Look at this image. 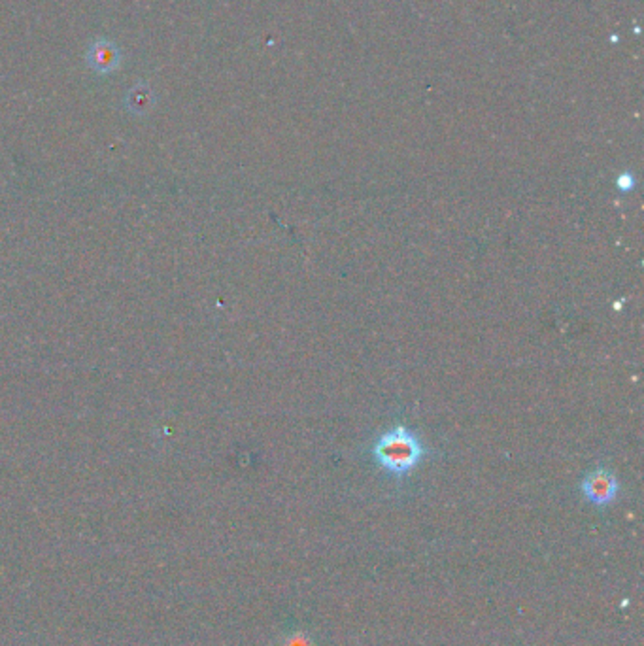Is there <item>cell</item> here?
Segmentation results:
<instances>
[{
    "label": "cell",
    "mask_w": 644,
    "mask_h": 646,
    "mask_svg": "<svg viewBox=\"0 0 644 646\" xmlns=\"http://www.w3.org/2000/svg\"><path fill=\"white\" fill-rule=\"evenodd\" d=\"M85 61L91 71L101 76H106L116 73L122 66V52L118 45L110 42L108 38H97L95 42L89 44Z\"/></svg>",
    "instance_id": "cell-3"
},
{
    "label": "cell",
    "mask_w": 644,
    "mask_h": 646,
    "mask_svg": "<svg viewBox=\"0 0 644 646\" xmlns=\"http://www.w3.org/2000/svg\"><path fill=\"white\" fill-rule=\"evenodd\" d=\"M633 183H635V180H633V176L629 172H624L622 176H618V180H616V186L622 191L633 190Z\"/></svg>",
    "instance_id": "cell-5"
},
{
    "label": "cell",
    "mask_w": 644,
    "mask_h": 646,
    "mask_svg": "<svg viewBox=\"0 0 644 646\" xmlns=\"http://www.w3.org/2000/svg\"><path fill=\"white\" fill-rule=\"evenodd\" d=\"M373 454L382 469L401 478L420 464L427 450L418 435H414L405 426H397L378 438Z\"/></svg>",
    "instance_id": "cell-1"
},
{
    "label": "cell",
    "mask_w": 644,
    "mask_h": 646,
    "mask_svg": "<svg viewBox=\"0 0 644 646\" xmlns=\"http://www.w3.org/2000/svg\"><path fill=\"white\" fill-rule=\"evenodd\" d=\"M127 103L129 106H136V110L141 112L142 108H148L150 103H151V91L148 85L141 83V85H136L129 91V95H127Z\"/></svg>",
    "instance_id": "cell-4"
},
{
    "label": "cell",
    "mask_w": 644,
    "mask_h": 646,
    "mask_svg": "<svg viewBox=\"0 0 644 646\" xmlns=\"http://www.w3.org/2000/svg\"><path fill=\"white\" fill-rule=\"evenodd\" d=\"M620 492V484L616 476L607 469H595L582 482L584 497L595 506L610 504Z\"/></svg>",
    "instance_id": "cell-2"
},
{
    "label": "cell",
    "mask_w": 644,
    "mask_h": 646,
    "mask_svg": "<svg viewBox=\"0 0 644 646\" xmlns=\"http://www.w3.org/2000/svg\"><path fill=\"white\" fill-rule=\"evenodd\" d=\"M286 646H312V642H310V639H308L307 635L295 633V635H291V637L288 639Z\"/></svg>",
    "instance_id": "cell-6"
}]
</instances>
